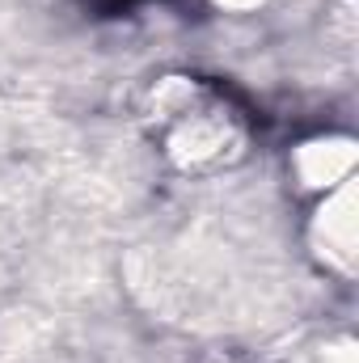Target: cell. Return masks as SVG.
<instances>
[{
	"label": "cell",
	"mask_w": 359,
	"mask_h": 363,
	"mask_svg": "<svg viewBox=\"0 0 359 363\" xmlns=\"http://www.w3.org/2000/svg\"><path fill=\"white\" fill-rule=\"evenodd\" d=\"M93 4H97L101 13H123V9H131L136 0H93Z\"/></svg>",
	"instance_id": "6da1fadb"
}]
</instances>
